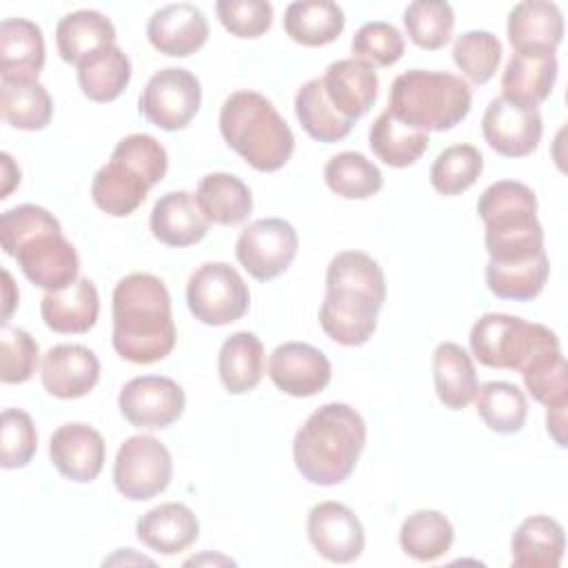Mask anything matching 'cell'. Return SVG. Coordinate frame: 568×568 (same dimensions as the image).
I'll return each mask as SVG.
<instances>
[{"label":"cell","instance_id":"cell-1","mask_svg":"<svg viewBox=\"0 0 568 568\" xmlns=\"http://www.w3.org/2000/svg\"><path fill=\"white\" fill-rule=\"evenodd\" d=\"M113 348L133 364L164 359L175 346L171 295L151 273H131L113 288Z\"/></svg>","mask_w":568,"mask_h":568},{"label":"cell","instance_id":"cell-2","mask_svg":"<svg viewBox=\"0 0 568 568\" xmlns=\"http://www.w3.org/2000/svg\"><path fill=\"white\" fill-rule=\"evenodd\" d=\"M366 444V422L348 404L320 406L293 439L300 475L315 486H337L351 477Z\"/></svg>","mask_w":568,"mask_h":568},{"label":"cell","instance_id":"cell-3","mask_svg":"<svg viewBox=\"0 0 568 568\" xmlns=\"http://www.w3.org/2000/svg\"><path fill=\"white\" fill-rule=\"evenodd\" d=\"M220 133L255 171L282 169L295 149V135L273 102L257 91H235L220 109Z\"/></svg>","mask_w":568,"mask_h":568},{"label":"cell","instance_id":"cell-4","mask_svg":"<svg viewBox=\"0 0 568 568\" xmlns=\"http://www.w3.org/2000/svg\"><path fill=\"white\" fill-rule=\"evenodd\" d=\"M477 213L486 226L484 242L490 262L513 264L544 253V229L537 220V197L524 182H493L479 195Z\"/></svg>","mask_w":568,"mask_h":568},{"label":"cell","instance_id":"cell-5","mask_svg":"<svg viewBox=\"0 0 568 568\" xmlns=\"http://www.w3.org/2000/svg\"><path fill=\"white\" fill-rule=\"evenodd\" d=\"M473 93L466 80L448 71L410 69L399 73L388 93V113L417 131H448L470 111Z\"/></svg>","mask_w":568,"mask_h":568},{"label":"cell","instance_id":"cell-6","mask_svg":"<svg viewBox=\"0 0 568 568\" xmlns=\"http://www.w3.org/2000/svg\"><path fill=\"white\" fill-rule=\"evenodd\" d=\"M468 342L479 364L521 371L539 351L559 344V337L544 324L506 313H486L473 324Z\"/></svg>","mask_w":568,"mask_h":568},{"label":"cell","instance_id":"cell-7","mask_svg":"<svg viewBox=\"0 0 568 568\" xmlns=\"http://www.w3.org/2000/svg\"><path fill=\"white\" fill-rule=\"evenodd\" d=\"M186 304L202 324L226 326L246 315L251 293L231 264L206 262L189 277Z\"/></svg>","mask_w":568,"mask_h":568},{"label":"cell","instance_id":"cell-8","mask_svg":"<svg viewBox=\"0 0 568 568\" xmlns=\"http://www.w3.org/2000/svg\"><path fill=\"white\" fill-rule=\"evenodd\" d=\"M173 475L169 448L153 435L124 439L113 464V484L131 501H146L166 490Z\"/></svg>","mask_w":568,"mask_h":568},{"label":"cell","instance_id":"cell-9","mask_svg":"<svg viewBox=\"0 0 568 568\" xmlns=\"http://www.w3.org/2000/svg\"><path fill=\"white\" fill-rule=\"evenodd\" d=\"M200 80L182 69L166 67L153 73L140 95V113L162 131H180L200 111Z\"/></svg>","mask_w":568,"mask_h":568},{"label":"cell","instance_id":"cell-10","mask_svg":"<svg viewBox=\"0 0 568 568\" xmlns=\"http://www.w3.org/2000/svg\"><path fill=\"white\" fill-rule=\"evenodd\" d=\"M297 233L286 220L262 217L240 233L235 257L251 277L268 282L291 266L297 255Z\"/></svg>","mask_w":568,"mask_h":568},{"label":"cell","instance_id":"cell-11","mask_svg":"<svg viewBox=\"0 0 568 568\" xmlns=\"http://www.w3.org/2000/svg\"><path fill=\"white\" fill-rule=\"evenodd\" d=\"M13 257L24 277L44 291H62L78 280L80 257L60 226L31 235L16 248Z\"/></svg>","mask_w":568,"mask_h":568},{"label":"cell","instance_id":"cell-12","mask_svg":"<svg viewBox=\"0 0 568 568\" xmlns=\"http://www.w3.org/2000/svg\"><path fill=\"white\" fill-rule=\"evenodd\" d=\"M118 406L135 428H166L184 413V390L171 377L140 375L122 386Z\"/></svg>","mask_w":568,"mask_h":568},{"label":"cell","instance_id":"cell-13","mask_svg":"<svg viewBox=\"0 0 568 568\" xmlns=\"http://www.w3.org/2000/svg\"><path fill=\"white\" fill-rule=\"evenodd\" d=\"M484 140L493 151L506 158L530 155L541 140L544 122L539 109L519 106L506 98L488 102L481 118Z\"/></svg>","mask_w":568,"mask_h":568},{"label":"cell","instance_id":"cell-14","mask_svg":"<svg viewBox=\"0 0 568 568\" xmlns=\"http://www.w3.org/2000/svg\"><path fill=\"white\" fill-rule=\"evenodd\" d=\"M306 532L324 559L333 564L355 561L364 550V528L357 515L339 501H322L311 508Z\"/></svg>","mask_w":568,"mask_h":568},{"label":"cell","instance_id":"cell-15","mask_svg":"<svg viewBox=\"0 0 568 568\" xmlns=\"http://www.w3.org/2000/svg\"><path fill=\"white\" fill-rule=\"evenodd\" d=\"M271 382L291 397H313L331 382L328 357L304 342H284L268 357Z\"/></svg>","mask_w":568,"mask_h":568},{"label":"cell","instance_id":"cell-16","mask_svg":"<svg viewBox=\"0 0 568 568\" xmlns=\"http://www.w3.org/2000/svg\"><path fill=\"white\" fill-rule=\"evenodd\" d=\"M100 379V362L95 353L82 344L51 346L40 366V382L51 397H84Z\"/></svg>","mask_w":568,"mask_h":568},{"label":"cell","instance_id":"cell-17","mask_svg":"<svg viewBox=\"0 0 568 568\" xmlns=\"http://www.w3.org/2000/svg\"><path fill=\"white\" fill-rule=\"evenodd\" d=\"M49 457L62 477L89 484L102 473L104 439L89 424H62L49 439Z\"/></svg>","mask_w":568,"mask_h":568},{"label":"cell","instance_id":"cell-18","mask_svg":"<svg viewBox=\"0 0 568 568\" xmlns=\"http://www.w3.org/2000/svg\"><path fill=\"white\" fill-rule=\"evenodd\" d=\"M146 38L160 53L186 58L204 47L209 38V22L195 4L175 2L153 11L146 22Z\"/></svg>","mask_w":568,"mask_h":568},{"label":"cell","instance_id":"cell-19","mask_svg":"<svg viewBox=\"0 0 568 568\" xmlns=\"http://www.w3.org/2000/svg\"><path fill=\"white\" fill-rule=\"evenodd\" d=\"M506 31L515 53H555L564 38V16L555 2L524 0L510 9Z\"/></svg>","mask_w":568,"mask_h":568},{"label":"cell","instance_id":"cell-20","mask_svg":"<svg viewBox=\"0 0 568 568\" xmlns=\"http://www.w3.org/2000/svg\"><path fill=\"white\" fill-rule=\"evenodd\" d=\"M44 67V38L36 22L7 18L0 22V78L4 84L38 82Z\"/></svg>","mask_w":568,"mask_h":568},{"label":"cell","instance_id":"cell-21","mask_svg":"<svg viewBox=\"0 0 568 568\" xmlns=\"http://www.w3.org/2000/svg\"><path fill=\"white\" fill-rule=\"evenodd\" d=\"M326 293L382 308L386 300V280L382 266L362 251L337 253L326 268Z\"/></svg>","mask_w":568,"mask_h":568},{"label":"cell","instance_id":"cell-22","mask_svg":"<svg viewBox=\"0 0 568 568\" xmlns=\"http://www.w3.org/2000/svg\"><path fill=\"white\" fill-rule=\"evenodd\" d=\"M322 84L335 111H339L351 122L368 113V109L377 100L379 89L375 69L355 58L331 62L326 67Z\"/></svg>","mask_w":568,"mask_h":568},{"label":"cell","instance_id":"cell-23","mask_svg":"<svg viewBox=\"0 0 568 568\" xmlns=\"http://www.w3.org/2000/svg\"><path fill=\"white\" fill-rule=\"evenodd\" d=\"M149 224L158 242L175 248L197 244L209 233V220L202 215L195 195L189 191L164 193L155 202Z\"/></svg>","mask_w":568,"mask_h":568},{"label":"cell","instance_id":"cell-24","mask_svg":"<svg viewBox=\"0 0 568 568\" xmlns=\"http://www.w3.org/2000/svg\"><path fill=\"white\" fill-rule=\"evenodd\" d=\"M100 313L98 288L89 277H78L62 291H47L40 300V315L55 333H87Z\"/></svg>","mask_w":568,"mask_h":568},{"label":"cell","instance_id":"cell-25","mask_svg":"<svg viewBox=\"0 0 568 568\" xmlns=\"http://www.w3.org/2000/svg\"><path fill=\"white\" fill-rule=\"evenodd\" d=\"M135 532L146 548L160 555H178L197 539L200 524L189 506L166 501L144 513L138 519Z\"/></svg>","mask_w":568,"mask_h":568},{"label":"cell","instance_id":"cell-26","mask_svg":"<svg viewBox=\"0 0 568 568\" xmlns=\"http://www.w3.org/2000/svg\"><path fill=\"white\" fill-rule=\"evenodd\" d=\"M151 186L153 184L142 173L111 155V160L93 175L91 197L106 215L126 217L146 200Z\"/></svg>","mask_w":568,"mask_h":568},{"label":"cell","instance_id":"cell-27","mask_svg":"<svg viewBox=\"0 0 568 568\" xmlns=\"http://www.w3.org/2000/svg\"><path fill=\"white\" fill-rule=\"evenodd\" d=\"M557 69L555 53H513L501 73V98L519 106L537 109L552 93Z\"/></svg>","mask_w":568,"mask_h":568},{"label":"cell","instance_id":"cell-28","mask_svg":"<svg viewBox=\"0 0 568 568\" xmlns=\"http://www.w3.org/2000/svg\"><path fill=\"white\" fill-rule=\"evenodd\" d=\"M566 548L564 528L546 515L526 517L513 532L510 552L517 568H557Z\"/></svg>","mask_w":568,"mask_h":568},{"label":"cell","instance_id":"cell-29","mask_svg":"<svg viewBox=\"0 0 568 568\" xmlns=\"http://www.w3.org/2000/svg\"><path fill=\"white\" fill-rule=\"evenodd\" d=\"M195 202L209 224L233 226L244 222L253 211L248 186L233 173H206L195 191Z\"/></svg>","mask_w":568,"mask_h":568},{"label":"cell","instance_id":"cell-30","mask_svg":"<svg viewBox=\"0 0 568 568\" xmlns=\"http://www.w3.org/2000/svg\"><path fill=\"white\" fill-rule=\"evenodd\" d=\"M433 379L439 402L450 410L466 408L479 388L470 355L455 342H442L435 348Z\"/></svg>","mask_w":568,"mask_h":568},{"label":"cell","instance_id":"cell-31","mask_svg":"<svg viewBox=\"0 0 568 568\" xmlns=\"http://www.w3.org/2000/svg\"><path fill=\"white\" fill-rule=\"evenodd\" d=\"M115 44L113 22L93 9H80L60 18L55 27V47L67 64H80L93 51Z\"/></svg>","mask_w":568,"mask_h":568},{"label":"cell","instance_id":"cell-32","mask_svg":"<svg viewBox=\"0 0 568 568\" xmlns=\"http://www.w3.org/2000/svg\"><path fill=\"white\" fill-rule=\"evenodd\" d=\"M344 11L331 0H300L291 2L284 11L286 36L304 47H324L339 38L344 31Z\"/></svg>","mask_w":568,"mask_h":568},{"label":"cell","instance_id":"cell-33","mask_svg":"<svg viewBox=\"0 0 568 568\" xmlns=\"http://www.w3.org/2000/svg\"><path fill=\"white\" fill-rule=\"evenodd\" d=\"M217 373L231 395L253 390L264 373V346L260 337L248 331L229 335L217 355Z\"/></svg>","mask_w":568,"mask_h":568},{"label":"cell","instance_id":"cell-34","mask_svg":"<svg viewBox=\"0 0 568 568\" xmlns=\"http://www.w3.org/2000/svg\"><path fill=\"white\" fill-rule=\"evenodd\" d=\"M131 80V60L118 44L102 47L80 60L78 84L91 102H113Z\"/></svg>","mask_w":568,"mask_h":568},{"label":"cell","instance_id":"cell-35","mask_svg":"<svg viewBox=\"0 0 568 568\" xmlns=\"http://www.w3.org/2000/svg\"><path fill=\"white\" fill-rule=\"evenodd\" d=\"M377 313L379 311L368 304L326 293L320 306V326L342 346H362L377 328Z\"/></svg>","mask_w":568,"mask_h":568},{"label":"cell","instance_id":"cell-36","mask_svg":"<svg viewBox=\"0 0 568 568\" xmlns=\"http://www.w3.org/2000/svg\"><path fill=\"white\" fill-rule=\"evenodd\" d=\"M295 115H297L302 129L313 140L324 142V144L344 140L353 129V122L348 118H344L339 111H335V106L326 98L322 78H313L297 89Z\"/></svg>","mask_w":568,"mask_h":568},{"label":"cell","instance_id":"cell-37","mask_svg":"<svg viewBox=\"0 0 568 568\" xmlns=\"http://www.w3.org/2000/svg\"><path fill=\"white\" fill-rule=\"evenodd\" d=\"M428 133L410 129L395 120L388 111H382L368 131L371 151L388 166L404 169L415 164L428 149Z\"/></svg>","mask_w":568,"mask_h":568},{"label":"cell","instance_id":"cell-38","mask_svg":"<svg viewBox=\"0 0 568 568\" xmlns=\"http://www.w3.org/2000/svg\"><path fill=\"white\" fill-rule=\"evenodd\" d=\"M548 273H550V262L546 251L530 260L513 262V264H497L488 260L486 284L490 293L501 300L530 302L544 291Z\"/></svg>","mask_w":568,"mask_h":568},{"label":"cell","instance_id":"cell-39","mask_svg":"<svg viewBox=\"0 0 568 568\" xmlns=\"http://www.w3.org/2000/svg\"><path fill=\"white\" fill-rule=\"evenodd\" d=\"M475 408L481 422L499 435L519 433L528 417L524 390L510 382H486L475 393Z\"/></svg>","mask_w":568,"mask_h":568},{"label":"cell","instance_id":"cell-40","mask_svg":"<svg viewBox=\"0 0 568 568\" xmlns=\"http://www.w3.org/2000/svg\"><path fill=\"white\" fill-rule=\"evenodd\" d=\"M455 539V530L439 510H415L399 528L402 550L417 561H435L444 557Z\"/></svg>","mask_w":568,"mask_h":568},{"label":"cell","instance_id":"cell-41","mask_svg":"<svg viewBox=\"0 0 568 568\" xmlns=\"http://www.w3.org/2000/svg\"><path fill=\"white\" fill-rule=\"evenodd\" d=\"M326 186L346 200H366L375 195L382 184V171L357 151H342L324 166Z\"/></svg>","mask_w":568,"mask_h":568},{"label":"cell","instance_id":"cell-42","mask_svg":"<svg viewBox=\"0 0 568 568\" xmlns=\"http://www.w3.org/2000/svg\"><path fill=\"white\" fill-rule=\"evenodd\" d=\"M519 373L532 399L546 408L568 406V368L559 344L539 351Z\"/></svg>","mask_w":568,"mask_h":568},{"label":"cell","instance_id":"cell-43","mask_svg":"<svg viewBox=\"0 0 568 568\" xmlns=\"http://www.w3.org/2000/svg\"><path fill=\"white\" fill-rule=\"evenodd\" d=\"M0 113L20 131H40L51 122L53 100L40 82L4 84L0 89Z\"/></svg>","mask_w":568,"mask_h":568},{"label":"cell","instance_id":"cell-44","mask_svg":"<svg viewBox=\"0 0 568 568\" xmlns=\"http://www.w3.org/2000/svg\"><path fill=\"white\" fill-rule=\"evenodd\" d=\"M404 27L413 44L426 51L442 49L455 29L453 7L444 0H415L404 11Z\"/></svg>","mask_w":568,"mask_h":568},{"label":"cell","instance_id":"cell-45","mask_svg":"<svg viewBox=\"0 0 568 568\" xmlns=\"http://www.w3.org/2000/svg\"><path fill=\"white\" fill-rule=\"evenodd\" d=\"M484 158L473 144L446 146L430 166V184L442 195H459L481 175Z\"/></svg>","mask_w":568,"mask_h":568},{"label":"cell","instance_id":"cell-46","mask_svg":"<svg viewBox=\"0 0 568 568\" xmlns=\"http://www.w3.org/2000/svg\"><path fill=\"white\" fill-rule=\"evenodd\" d=\"M453 60L473 84H486L501 62V42L490 31H464L453 44Z\"/></svg>","mask_w":568,"mask_h":568},{"label":"cell","instance_id":"cell-47","mask_svg":"<svg viewBox=\"0 0 568 568\" xmlns=\"http://www.w3.org/2000/svg\"><path fill=\"white\" fill-rule=\"evenodd\" d=\"M404 36L390 22L375 20L362 24L353 40L351 51L353 58L368 67H390L404 55Z\"/></svg>","mask_w":568,"mask_h":568},{"label":"cell","instance_id":"cell-48","mask_svg":"<svg viewBox=\"0 0 568 568\" xmlns=\"http://www.w3.org/2000/svg\"><path fill=\"white\" fill-rule=\"evenodd\" d=\"M38 448V433L29 413L4 408L0 417V466L4 470L24 468Z\"/></svg>","mask_w":568,"mask_h":568},{"label":"cell","instance_id":"cell-49","mask_svg":"<svg viewBox=\"0 0 568 568\" xmlns=\"http://www.w3.org/2000/svg\"><path fill=\"white\" fill-rule=\"evenodd\" d=\"M0 344H2V368H0V379L2 384H22L33 377L36 366H38V342L18 326L2 324L0 333Z\"/></svg>","mask_w":568,"mask_h":568},{"label":"cell","instance_id":"cell-50","mask_svg":"<svg viewBox=\"0 0 568 568\" xmlns=\"http://www.w3.org/2000/svg\"><path fill=\"white\" fill-rule=\"evenodd\" d=\"M215 13L235 38H260L273 24V7L266 0H217Z\"/></svg>","mask_w":568,"mask_h":568},{"label":"cell","instance_id":"cell-51","mask_svg":"<svg viewBox=\"0 0 568 568\" xmlns=\"http://www.w3.org/2000/svg\"><path fill=\"white\" fill-rule=\"evenodd\" d=\"M111 155L126 162L129 166H133L153 186L164 180L166 169H169L166 149L153 135H146V133H131V135L122 138L115 144Z\"/></svg>","mask_w":568,"mask_h":568},{"label":"cell","instance_id":"cell-52","mask_svg":"<svg viewBox=\"0 0 568 568\" xmlns=\"http://www.w3.org/2000/svg\"><path fill=\"white\" fill-rule=\"evenodd\" d=\"M51 226H60V222L47 209L36 206V204L13 206V209H9V211H4L0 215L2 251L13 257L16 248L24 240H29L31 235H36V233H40L44 229H51Z\"/></svg>","mask_w":568,"mask_h":568},{"label":"cell","instance_id":"cell-53","mask_svg":"<svg viewBox=\"0 0 568 568\" xmlns=\"http://www.w3.org/2000/svg\"><path fill=\"white\" fill-rule=\"evenodd\" d=\"M548 435L555 439L559 448H566V406H552L546 413Z\"/></svg>","mask_w":568,"mask_h":568},{"label":"cell","instance_id":"cell-54","mask_svg":"<svg viewBox=\"0 0 568 568\" xmlns=\"http://www.w3.org/2000/svg\"><path fill=\"white\" fill-rule=\"evenodd\" d=\"M0 160H2V191H0V197L7 200L11 189L20 182V169L16 166V162L11 160L9 153H2Z\"/></svg>","mask_w":568,"mask_h":568},{"label":"cell","instance_id":"cell-55","mask_svg":"<svg viewBox=\"0 0 568 568\" xmlns=\"http://www.w3.org/2000/svg\"><path fill=\"white\" fill-rule=\"evenodd\" d=\"M2 280H4V284H2V300H4V311H2V324H7V322H9V315H11V311H13L16 302H18V293H16L13 280H11V275H9V271H7V268L2 271Z\"/></svg>","mask_w":568,"mask_h":568}]
</instances>
